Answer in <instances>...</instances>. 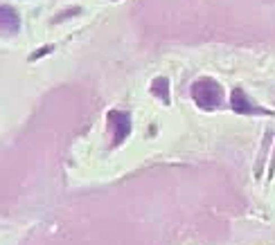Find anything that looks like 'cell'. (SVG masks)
I'll return each mask as SVG.
<instances>
[{
	"label": "cell",
	"mask_w": 275,
	"mask_h": 245,
	"mask_svg": "<svg viewBox=\"0 0 275 245\" xmlns=\"http://www.w3.org/2000/svg\"><path fill=\"white\" fill-rule=\"evenodd\" d=\"M192 97L201 108L212 110V108H217L221 104L223 90H221V85L217 83L214 79H199V81L192 85Z\"/></svg>",
	"instance_id": "1"
},
{
	"label": "cell",
	"mask_w": 275,
	"mask_h": 245,
	"mask_svg": "<svg viewBox=\"0 0 275 245\" xmlns=\"http://www.w3.org/2000/svg\"><path fill=\"white\" fill-rule=\"evenodd\" d=\"M230 104H232L234 110H237V113H244V115H255V113H266V110H262L260 106H255L253 101L248 99V95H246L242 88H234V90H232Z\"/></svg>",
	"instance_id": "3"
},
{
	"label": "cell",
	"mask_w": 275,
	"mask_h": 245,
	"mask_svg": "<svg viewBox=\"0 0 275 245\" xmlns=\"http://www.w3.org/2000/svg\"><path fill=\"white\" fill-rule=\"evenodd\" d=\"M18 25H21V20H18V16H16V11L5 5L3 7V32L14 34V32H18Z\"/></svg>",
	"instance_id": "4"
},
{
	"label": "cell",
	"mask_w": 275,
	"mask_h": 245,
	"mask_svg": "<svg viewBox=\"0 0 275 245\" xmlns=\"http://www.w3.org/2000/svg\"><path fill=\"white\" fill-rule=\"evenodd\" d=\"M50 50H52V48H50V45H48V48H43V50H38V52H36V54H34V56H32V59H36V56H41V54H48V52H50Z\"/></svg>",
	"instance_id": "6"
},
{
	"label": "cell",
	"mask_w": 275,
	"mask_h": 245,
	"mask_svg": "<svg viewBox=\"0 0 275 245\" xmlns=\"http://www.w3.org/2000/svg\"><path fill=\"white\" fill-rule=\"evenodd\" d=\"M167 85H169V81L165 77H158L156 81L151 83V93L153 95H158L160 99L165 101V104H169V93H167Z\"/></svg>",
	"instance_id": "5"
},
{
	"label": "cell",
	"mask_w": 275,
	"mask_h": 245,
	"mask_svg": "<svg viewBox=\"0 0 275 245\" xmlns=\"http://www.w3.org/2000/svg\"><path fill=\"white\" fill-rule=\"evenodd\" d=\"M108 122L113 128V144H120L131 133V117L124 110H111L108 113Z\"/></svg>",
	"instance_id": "2"
}]
</instances>
